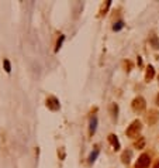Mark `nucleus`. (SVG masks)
Wrapping results in <instances>:
<instances>
[{"label": "nucleus", "instance_id": "f257e3e1", "mask_svg": "<svg viewBox=\"0 0 159 168\" xmlns=\"http://www.w3.org/2000/svg\"><path fill=\"white\" fill-rule=\"evenodd\" d=\"M141 129H142V124H141V121L135 120L131 123V126L127 129V136L128 137H137V136L140 134Z\"/></svg>", "mask_w": 159, "mask_h": 168}, {"label": "nucleus", "instance_id": "f03ea898", "mask_svg": "<svg viewBox=\"0 0 159 168\" xmlns=\"http://www.w3.org/2000/svg\"><path fill=\"white\" fill-rule=\"evenodd\" d=\"M149 163H151L149 155H148V154H142L140 158H138V161H137L135 168H148Z\"/></svg>", "mask_w": 159, "mask_h": 168}, {"label": "nucleus", "instance_id": "7ed1b4c3", "mask_svg": "<svg viewBox=\"0 0 159 168\" xmlns=\"http://www.w3.org/2000/svg\"><path fill=\"white\" fill-rule=\"evenodd\" d=\"M132 109L135 110V112H142L144 109H145V100L138 96V98L134 99V102H132Z\"/></svg>", "mask_w": 159, "mask_h": 168}, {"label": "nucleus", "instance_id": "20e7f679", "mask_svg": "<svg viewBox=\"0 0 159 168\" xmlns=\"http://www.w3.org/2000/svg\"><path fill=\"white\" fill-rule=\"evenodd\" d=\"M47 106L51 110H58V109L61 108V105H59V100L55 98V96H49L47 99Z\"/></svg>", "mask_w": 159, "mask_h": 168}, {"label": "nucleus", "instance_id": "39448f33", "mask_svg": "<svg viewBox=\"0 0 159 168\" xmlns=\"http://www.w3.org/2000/svg\"><path fill=\"white\" fill-rule=\"evenodd\" d=\"M108 141L113 144V147H114V150H120V141H118L117 136L114 134H110L108 136Z\"/></svg>", "mask_w": 159, "mask_h": 168}, {"label": "nucleus", "instance_id": "423d86ee", "mask_svg": "<svg viewBox=\"0 0 159 168\" xmlns=\"http://www.w3.org/2000/svg\"><path fill=\"white\" fill-rule=\"evenodd\" d=\"M96 129H97V117L94 116L92 120H90V134H94V131H96Z\"/></svg>", "mask_w": 159, "mask_h": 168}, {"label": "nucleus", "instance_id": "0eeeda50", "mask_svg": "<svg viewBox=\"0 0 159 168\" xmlns=\"http://www.w3.org/2000/svg\"><path fill=\"white\" fill-rule=\"evenodd\" d=\"M154 75H155V71H154V68H152V66H148V69H146V75H145L146 81L152 79V78H154Z\"/></svg>", "mask_w": 159, "mask_h": 168}, {"label": "nucleus", "instance_id": "6e6552de", "mask_svg": "<svg viewBox=\"0 0 159 168\" xmlns=\"http://www.w3.org/2000/svg\"><path fill=\"white\" fill-rule=\"evenodd\" d=\"M110 109H111V116H113V119H117V112H118V108H117V105H114L113 103L111 106H110Z\"/></svg>", "mask_w": 159, "mask_h": 168}, {"label": "nucleus", "instance_id": "1a4fd4ad", "mask_svg": "<svg viewBox=\"0 0 159 168\" xmlns=\"http://www.w3.org/2000/svg\"><path fill=\"white\" fill-rule=\"evenodd\" d=\"M130 157H131V151H124L122 153V161L124 163H130Z\"/></svg>", "mask_w": 159, "mask_h": 168}, {"label": "nucleus", "instance_id": "9d476101", "mask_svg": "<svg viewBox=\"0 0 159 168\" xmlns=\"http://www.w3.org/2000/svg\"><path fill=\"white\" fill-rule=\"evenodd\" d=\"M97 155H99V150H94L93 153L90 154V157H89V163H94L96 158H97Z\"/></svg>", "mask_w": 159, "mask_h": 168}, {"label": "nucleus", "instance_id": "9b49d317", "mask_svg": "<svg viewBox=\"0 0 159 168\" xmlns=\"http://www.w3.org/2000/svg\"><path fill=\"white\" fill-rule=\"evenodd\" d=\"M122 27H124V23H122V21H118V23H116L113 26V30H114V31H120Z\"/></svg>", "mask_w": 159, "mask_h": 168}, {"label": "nucleus", "instance_id": "f8f14e48", "mask_svg": "<svg viewBox=\"0 0 159 168\" xmlns=\"http://www.w3.org/2000/svg\"><path fill=\"white\" fill-rule=\"evenodd\" d=\"M3 65H4L6 72H10V71H11V66H10V61L9 60H3Z\"/></svg>", "mask_w": 159, "mask_h": 168}, {"label": "nucleus", "instance_id": "ddd939ff", "mask_svg": "<svg viewBox=\"0 0 159 168\" xmlns=\"http://www.w3.org/2000/svg\"><path fill=\"white\" fill-rule=\"evenodd\" d=\"M63 40H65V35H61V38L58 40V44H56V51H59V48L62 47V42H63Z\"/></svg>", "mask_w": 159, "mask_h": 168}, {"label": "nucleus", "instance_id": "4468645a", "mask_svg": "<svg viewBox=\"0 0 159 168\" xmlns=\"http://www.w3.org/2000/svg\"><path fill=\"white\" fill-rule=\"evenodd\" d=\"M144 143H145V140H144V139H141V141L140 143H137V147H138V148H141V147H144Z\"/></svg>", "mask_w": 159, "mask_h": 168}, {"label": "nucleus", "instance_id": "2eb2a0df", "mask_svg": "<svg viewBox=\"0 0 159 168\" xmlns=\"http://www.w3.org/2000/svg\"><path fill=\"white\" fill-rule=\"evenodd\" d=\"M154 168H159V160L156 161V164H155V167H154Z\"/></svg>", "mask_w": 159, "mask_h": 168}, {"label": "nucleus", "instance_id": "dca6fc26", "mask_svg": "<svg viewBox=\"0 0 159 168\" xmlns=\"http://www.w3.org/2000/svg\"><path fill=\"white\" fill-rule=\"evenodd\" d=\"M156 102H158V105H159V95H158V98H156Z\"/></svg>", "mask_w": 159, "mask_h": 168}]
</instances>
